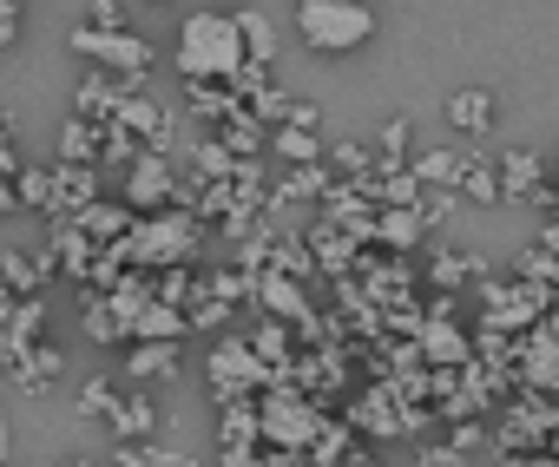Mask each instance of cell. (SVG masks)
<instances>
[{
    "mask_svg": "<svg viewBox=\"0 0 559 467\" xmlns=\"http://www.w3.org/2000/svg\"><path fill=\"white\" fill-rule=\"evenodd\" d=\"M171 60H178V73H185V86H230V80L250 67L243 34H237V14H211V8L185 14Z\"/></svg>",
    "mask_w": 559,
    "mask_h": 467,
    "instance_id": "obj_1",
    "label": "cell"
},
{
    "mask_svg": "<svg viewBox=\"0 0 559 467\" xmlns=\"http://www.w3.org/2000/svg\"><path fill=\"white\" fill-rule=\"evenodd\" d=\"M297 34L310 40V53H356V47L376 40V14L362 0H304Z\"/></svg>",
    "mask_w": 559,
    "mask_h": 467,
    "instance_id": "obj_2",
    "label": "cell"
},
{
    "mask_svg": "<svg viewBox=\"0 0 559 467\" xmlns=\"http://www.w3.org/2000/svg\"><path fill=\"white\" fill-rule=\"evenodd\" d=\"M198 251V217L191 211H158V217H139L132 224V238L119 244V258L126 264H139V271H171V264H185Z\"/></svg>",
    "mask_w": 559,
    "mask_h": 467,
    "instance_id": "obj_3",
    "label": "cell"
},
{
    "mask_svg": "<svg viewBox=\"0 0 559 467\" xmlns=\"http://www.w3.org/2000/svg\"><path fill=\"white\" fill-rule=\"evenodd\" d=\"M257 421H263V441L276 447V454H304V447H317L330 428H323V415L297 395V388H276V395H263L257 402Z\"/></svg>",
    "mask_w": 559,
    "mask_h": 467,
    "instance_id": "obj_4",
    "label": "cell"
},
{
    "mask_svg": "<svg viewBox=\"0 0 559 467\" xmlns=\"http://www.w3.org/2000/svg\"><path fill=\"white\" fill-rule=\"evenodd\" d=\"M73 53L80 60H93V67H106L112 80H145V67H152V47L139 40V34H106V27H80L73 34Z\"/></svg>",
    "mask_w": 559,
    "mask_h": 467,
    "instance_id": "obj_5",
    "label": "cell"
},
{
    "mask_svg": "<svg viewBox=\"0 0 559 467\" xmlns=\"http://www.w3.org/2000/svg\"><path fill=\"white\" fill-rule=\"evenodd\" d=\"M263 362H257V349H250V336H224L217 349H211V388H217V402L230 408L237 395H250V388H263Z\"/></svg>",
    "mask_w": 559,
    "mask_h": 467,
    "instance_id": "obj_6",
    "label": "cell"
},
{
    "mask_svg": "<svg viewBox=\"0 0 559 467\" xmlns=\"http://www.w3.org/2000/svg\"><path fill=\"white\" fill-rule=\"evenodd\" d=\"M112 125H119L139 152H158V158H165V145H171V106L152 99V93H132V99L112 112Z\"/></svg>",
    "mask_w": 559,
    "mask_h": 467,
    "instance_id": "obj_7",
    "label": "cell"
},
{
    "mask_svg": "<svg viewBox=\"0 0 559 467\" xmlns=\"http://www.w3.org/2000/svg\"><path fill=\"white\" fill-rule=\"evenodd\" d=\"M171 197H178V178H171V165H165L158 152H145V158L126 165V204H132V211L158 217V204H171Z\"/></svg>",
    "mask_w": 559,
    "mask_h": 467,
    "instance_id": "obj_8",
    "label": "cell"
},
{
    "mask_svg": "<svg viewBox=\"0 0 559 467\" xmlns=\"http://www.w3.org/2000/svg\"><path fill=\"white\" fill-rule=\"evenodd\" d=\"M99 204V165H60L53 171V211L47 217H80V211H93Z\"/></svg>",
    "mask_w": 559,
    "mask_h": 467,
    "instance_id": "obj_9",
    "label": "cell"
},
{
    "mask_svg": "<svg viewBox=\"0 0 559 467\" xmlns=\"http://www.w3.org/2000/svg\"><path fill=\"white\" fill-rule=\"evenodd\" d=\"M257 310L284 316V323H297V330H317V316H310V297L297 290V277H276V271H263V277H257Z\"/></svg>",
    "mask_w": 559,
    "mask_h": 467,
    "instance_id": "obj_10",
    "label": "cell"
},
{
    "mask_svg": "<svg viewBox=\"0 0 559 467\" xmlns=\"http://www.w3.org/2000/svg\"><path fill=\"white\" fill-rule=\"evenodd\" d=\"M448 125H454L461 139H487V132H493V93L461 86V93L448 99Z\"/></svg>",
    "mask_w": 559,
    "mask_h": 467,
    "instance_id": "obj_11",
    "label": "cell"
},
{
    "mask_svg": "<svg viewBox=\"0 0 559 467\" xmlns=\"http://www.w3.org/2000/svg\"><path fill=\"white\" fill-rule=\"evenodd\" d=\"M415 349H421V362H441V369H461V362H474V343H467L454 323H421Z\"/></svg>",
    "mask_w": 559,
    "mask_h": 467,
    "instance_id": "obj_12",
    "label": "cell"
},
{
    "mask_svg": "<svg viewBox=\"0 0 559 467\" xmlns=\"http://www.w3.org/2000/svg\"><path fill=\"white\" fill-rule=\"evenodd\" d=\"M60 369H67V356H60L53 343H34V349H27V356L8 369V375H14V388H27V395H47V382H53Z\"/></svg>",
    "mask_w": 559,
    "mask_h": 467,
    "instance_id": "obj_13",
    "label": "cell"
},
{
    "mask_svg": "<svg viewBox=\"0 0 559 467\" xmlns=\"http://www.w3.org/2000/svg\"><path fill=\"white\" fill-rule=\"evenodd\" d=\"M546 191V165L533 152H507L500 158V197H539Z\"/></svg>",
    "mask_w": 559,
    "mask_h": 467,
    "instance_id": "obj_14",
    "label": "cell"
},
{
    "mask_svg": "<svg viewBox=\"0 0 559 467\" xmlns=\"http://www.w3.org/2000/svg\"><path fill=\"white\" fill-rule=\"evenodd\" d=\"M237 34H243V53H250V67L263 73V60H276V21H270L263 8H243V14H237Z\"/></svg>",
    "mask_w": 559,
    "mask_h": 467,
    "instance_id": "obj_15",
    "label": "cell"
},
{
    "mask_svg": "<svg viewBox=\"0 0 559 467\" xmlns=\"http://www.w3.org/2000/svg\"><path fill=\"white\" fill-rule=\"evenodd\" d=\"M132 336H145V343H185V336H191V316L171 310V303H152V310L132 323Z\"/></svg>",
    "mask_w": 559,
    "mask_h": 467,
    "instance_id": "obj_16",
    "label": "cell"
},
{
    "mask_svg": "<svg viewBox=\"0 0 559 467\" xmlns=\"http://www.w3.org/2000/svg\"><path fill=\"white\" fill-rule=\"evenodd\" d=\"M53 264H60L53 251H47V258H21V251H8V258H0V277H8V290H14V297H34V290H40V277H47Z\"/></svg>",
    "mask_w": 559,
    "mask_h": 467,
    "instance_id": "obj_17",
    "label": "cell"
},
{
    "mask_svg": "<svg viewBox=\"0 0 559 467\" xmlns=\"http://www.w3.org/2000/svg\"><path fill=\"white\" fill-rule=\"evenodd\" d=\"M421 230H428L421 211H382V217H376V238H382L389 251H415V244H421Z\"/></svg>",
    "mask_w": 559,
    "mask_h": 467,
    "instance_id": "obj_18",
    "label": "cell"
},
{
    "mask_svg": "<svg viewBox=\"0 0 559 467\" xmlns=\"http://www.w3.org/2000/svg\"><path fill=\"white\" fill-rule=\"evenodd\" d=\"M80 323H86V336H93V343H106V349H112V343H132L126 316H119L112 303H99V297H86V316H80Z\"/></svg>",
    "mask_w": 559,
    "mask_h": 467,
    "instance_id": "obj_19",
    "label": "cell"
},
{
    "mask_svg": "<svg viewBox=\"0 0 559 467\" xmlns=\"http://www.w3.org/2000/svg\"><path fill=\"white\" fill-rule=\"evenodd\" d=\"M112 428H119V441H145V434L158 428V415H152V402H145V395H126V402H119V415H112Z\"/></svg>",
    "mask_w": 559,
    "mask_h": 467,
    "instance_id": "obj_20",
    "label": "cell"
},
{
    "mask_svg": "<svg viewBox=\"0 0 559 467\" xmlns=\"http://www.w3.org/2000/svg\"><path fill=\"white\" fill-rule=\"evenodd\" d=\"M250 349H257L263 369H284L290 362V330L284 323H263V330H250Z\"/></svg>",
    "mask_w": 559,
    "mask_h": 467,
    "instance_id": "obj_21",
    "label": "cell"
},
{
    "mask_svg": "<svg viewBox=\"0 0 559 467\" xmlns=\"http://www.w3.org/2000/svg\"><path fill=\"white\" fill-rule=\"evenodd\" d=\"M461 165H467L461 152H421V158H415L408 171H415L421 184H461Z\"/></svg>",
    "mask_w": 559,
    "mask_h": 467,
    "instance_id": "obj_22",
    "label": "cell"
},
{
    "mask_svg": "<svg viewBox=\"0 0 559 467\" xmlns=\"http://www.w3.org/2000/svg\"><path fill=\"white\" fill-rule=\"evenodd\" d=\"M14 197H21V204H34V211H53V171H47V165H21Z\"/></svg>",
    "mask_w": 559,
    "mask_h": 467,
    "instance_id": "obj_23",
    "label": "cell"
},
{
    "mask_svg": "<svg viewBox=\"0 0 559 467\" xmlns=\"http://www.w3.org/2000/svg\"><path fill=\"white\" fill-rule=\"evenodd\" d=\"M317 145H323V132H304V125H284V132H276V152L290 158V171L317 165Z\"/></svg>",
    "mask_w": 559,
    "mask_h": 467,
    "instance_id": "obj_24",
    "label": "cell"
},
{
    "mask_svg": "<svg viewBox=\"0 0 559 467\" xmlns=\"http://www.w3.org/2000/svg\"><path fill=\"white\" fill-rule=\"evenodd\" d=\"M178 369V343H139L132 349V375L145 382V375H171Z\"/></svg>",
    "mask_w": 559,
    "mask_h": 467,
    "instance_id": "obj_25",
    "label": "cell"
},
{
    "mask_svg": "<svg viewBox=\"0 0 559 467\" xmlns=\"http://www.w3.org/2000/svg\"><path fill=\"white\" fill-rule=\"evenodd\" d=\"M461 197L500 204V171H493V165H461Z\"/></svg>",
    "mask_w": 559,
    "mask_h": 467,
    "instance_id": "obj_26",
    "label": "cell"
},
{
    "mask_svg": "<svg viewBox=\"0 0 559 467\" xmlns=\"http://www.w3.org/2000/svg\"><path fill=\"white\" fill-rule=\"evenodd\" d=\"M80 415H86V421H99V415H119V395L106 388V375H93V382L80 388Z\"/></svg>",
    "mask_w": 559,
    "mask_h": 467,
    "instance_id": "obj_27",
    "label": "cell"
},
{
    "mask_svg": "<svg viewBox=\"0 0 559 467\" xmlns=\"http://www.w3.org/2000/svg\"><path fill=\"white\" fill-rule=\"evenodd\" d=\"M402 152H408V119H389L382 125V165H402Z\"/></svg>",
    "mask_w": 559,
    "mask_h": 467,
    "instance_id": "obj_28",
    "label": "cell"
},
{
    "mask_svg": "<svg viewBox=\"0 0 559 467\" xmlns=\"http://www.w3.org/2000/svg\"><path fill=\"white\" fill-rule=\"evenodd\" d=\"M86 21H93V27H106V34H119V27H126V8H119V0H93Z\"/></svg>",
    "mask_w": 559,
    "mask_h": 467,
    "instance_id": "obj_29",
    "label": "cell"
},
{
    "mask_svg": "<svg viewBox=\"0 0 559 467\" xmlns=\"http://www.w3.org/2000/svg\"><path fill=\"white\" fill-rule=\"evenodd\" d=\"M480 441H487V434H480V428H467V421H461V428H454V441H448V454H474V447H480Z\"/></svg>",
    "mask_w": 559,
    "mask_h": 467,
    "instance_id": "obj_30",
    "label": "cell"
},
{
    "mask_svg": "<svg viewBox=\"0 0 559 467\" xmlns=\"http://www.w3.org/2000/svg\"><path fill=\"white\" fill-rule=\"evenodd\" d=\"M21 34V8H14V0H0V47H8Z\"/></svg>",
    "mask_w": 559,
    "mask_h": 467,
    "instance_id": "obj_31",
    "label": "cell"
},
{
    "mask_svg": "<svg viewBox=\"0 0 559 467\" xmlns=\"http://www.w3.org/2000/svg\"><path fill=\"white\" fill-rule=\"evenodd\" d=\"M21 356H27V343H21V336H8V330H0V362H8V369H14Z\"/></svg>",
    "mask_w": 559,
    "mask_h": 467,
    "instance_id": "obj_32",
    "label": "cell"
},
{
    "mask_svg": "<svg viewBox=\"0 0 559 467\" xmlns=\"http://www.w3.org/2000/svg\"><path fill=\"white\" fill-rule=\"evenodd\" d=\"M0 178H8V184L21 178V158H14V145H8V139H0Z\"/></svg>",
    "mask_w": 559,
    "mask_h": 467,
    "instance_id": "obj_33",
    "label": "cell"
},
{
    "mask_svg": "<svg viewBox=\"0 0 559 467\" xmlns=\"http://www.w3.org/2000/svg\"><path fill=\"white\" fill-rule=\"evenodd\" d=\"M421 467H461V454H441V447H421Z\"/></svg>",
    "mask_w": 559,
    "mask_h": 467,
    "instance_id": "obj_34",
    "label": "cell"
},
{
    "mask_svg": "<svg viewBox=\"0 0 559 467\" xmlns=\"http://www.w3.org/2000/svg\"><path fill=\"white\" fill-rule=\"evenodd\" d=\"M21 303H27V297H14V290H8V284H0V323H8V316H14V310H21Z\"/></svg>",
    "mask_w": 559,
    "mask_h": 467,
    "instance_id": "obj_35",
    "label": "cell"
},
{
    "mask_svg": "<svg viewBox=\"0 0 559 467\" xmlns=\"http://www.w3.org/2000/svg\"><path fill=\"white\" fill-rule=\"evenodd\" d=\"M14 204H21V197H14V184H8V178H0V217H8Z\"/></svg>",
    "mask_w": 559,
    "mask_h": 467,
    "instance_id": "obj_36",
    "label": "cell"
},
{
    "mask_svg": "<svg viewBox=\"0 0 559 467\" xmlns=\"http://www.w3.org/2000/svg\"><path fill=\"white\" fill-rule=\"evenodd\" d=\"M507 467H559V454H546V460H533V454H520V460H507Z\"/></svg>",
    "mask_w": 559,
    "mask_h": 467,
    "instance_id": "obj_37",
    "label": "cell"
},
{
    "mask_svg": "<svg viewBox=\"0 0 559 467\" xmlns=\"http://www.w3.org/2000/svg\"><path fill=\"white\" fill-rule=\"evenodd\" d=\"M0 460H8V415H0Z\"/></svg>",
    "mask_w": 559,
    "mask_h": 467,
    "instance_id": "obj_38",
    "label": "cell"
},
{
    "mask_svg": "<svg viewBox=\"0 0 559 467\" xmlns=\"http://www.w3.org/2000/svg\"><path fill=\"white\" fill-rule=\"evenodd\" d=\"M349 467H376V460H369V454H349Z\"/></svg>",
    "mask_w": 559,
    "mask_h": 467,
    "instance_id": "obj_39",
    "label": "cell"
},
{
    "mask_svg": "<svg viewBox=\"0 0 559 467\" xmlns=\"http://www.w3.org/2000/svg\"><path fill=\"white\" fill-rule=\"evenodd\" d=\"M0 139H8V119H0Z\"/></svg>",
    "mask_w": 559,
    "mask_h": 467,
    "instance_id": "obj_40",
    "label": "cell"
}]
</instances>
